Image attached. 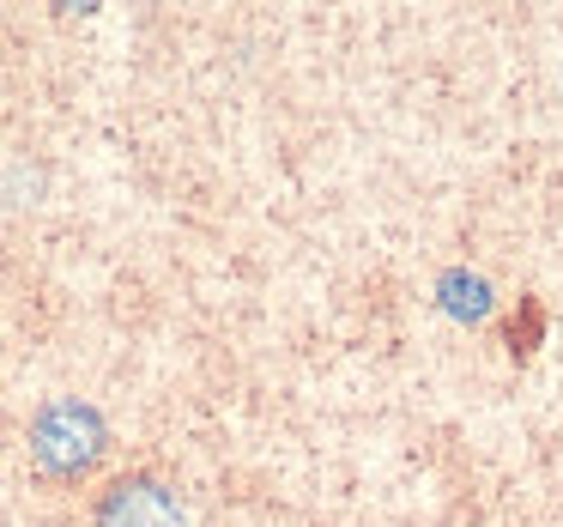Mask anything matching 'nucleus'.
<instances>
[{
    "label": "nucleus",
    "instance_id": "f257e3e1",
    "mask_svg": "<svg viewBox=\"0 0 563 527\" xmlns=\"http://www.w3.org/2000/svg\"><path fill=\"white\" fill-rule=\"evenodd\" d=\"M103 449H110V430H103L98 406L86 400H49L37 413V425H31V454H37V466L49 479L91 473L103 461Z\"/></svg>",
    "mask_w": 563,
    "mask_h": 527
},
{
    "label": "nucleus",
    "instance_id": "f03ea898",
    "mask_svg": "<svg viewBox=\"0 0 563 527\" xmlns=\"http://www.w3.org/2000/svg\"><path fill=\"white\" fill-rule=\"evenodd\" d=\"M98 527H188V509L164 479L128 473L98 497Z\"/></svg>",
    "mask_w": 563,
    "mask_h": 527
}]
</instances>
